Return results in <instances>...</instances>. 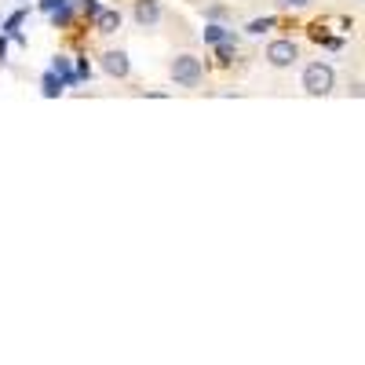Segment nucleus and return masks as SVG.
Here are the masks:
<instances>
[{
	"instance_id": "nucleus-1",
	"label": "nucleus",
	"mask_w": 365,
	"mask_h": 365,
	"mask_svg": "<svg viewBox=\"0 0 365 365\" xmlns=\"http://www.w3.org/2000/svg\"><path fill=\"white\" fill-rule=\"evenodd\" d=\"M201 77H205V66H201L197 55H175L172 58V81L179 88H197Z\"/></svg>"
},
{
	"instance_id": "nucleus-2",
	"label": "nucleus",
	"mask_w": 365,
	"mask_h": 365,
	"mask_svg": "<svg viewBox=\"0 0 365 365\" xmlns=\"http://www.w3.org/2000/svg\"><path fill=\"white\" fill-rule=\"evenodd\" d=\"M332 84H336V73H332L329 63H311L303 70V88H307V96H329Z\"/></svg>"
},
{
	"instance_id": "nucleus-3",
	"label": "nucleus",
	"mask_w": 365,
	"mask_h": 365,
	"mask_svg": "<svg viewBox=\"0 0 365 365\" xmlns=\"http://www.w3.org/2000/svg\"><path fill=\"white\" fill-rule=\"evenodd\" d=\"M296 58H299V51H296L292 41H274V44L267 48V63H270V66H278V70L292 66Z\"/></svg>"
},
{
	"instance_id": "nucleus-4",
	"label": "nucleus",
	"mask_w": 365,
	"mask_h": 365,
	"mask_svg": "<svg viewBox=\"0 0 365 365\" xmlns=\"http://www.w3.org/2000/svg\"><path fill=\"white\" fill-rule=\"evenodd\" d=\"M135 22L139 26H158L161 22V4H158V0H135Z\"/></svg>"
},
{
	"instance_id": "nucleus-5",
	"label": "nucleus",
	"mask_w": 365,
	"mask_h": 365,
	"mask_svg": "<svg viewBox=\"0 0 365 365\" xmlns=\"http://www.w3.org/2000/svg\"><path fill=\"white\" fill-rule=\"evenodd\" d=\"M103 70H106L110 77H128V70H132V66H128V55H125V51H106V55H103Z\"/></svg>"
},
{
	"instance_id": "nucleus-6",
	"label": "nucleus",
	"mask_w": 365,
	"mask_h": 365,
	"mask_svg": "<svg viewBox=\"0 0 365 365\" xmlns=\"http://www.w3.org/2000/svg\"><path fill=\"white\" fill-rule=\"evenodd\" d=\"M96 29H99V34H117V29H120V11H96Z\"/></svg>"
},
{
	"instance_id": "nucleus-7",
	"label": "nucleus",
	"mask_w": 365,
	"mask_h": 365,
	"mask_svg": "<svg viewBox=\"0 0 365 365\" xmlns=\"http://www.w3.org/2000/svg\"><path fill=\"white\" fill-rule=\"evenodd\" d=\"M223 41H234V34L227 26H216V22L205 26V44H223Z\"/></svg>"
},
{
	"instance_id": "nucleus-8",
	"label": "nucleus",
	"mask_w": 365,
	"mask_h": 365,
	"mask_svg": "<svg viewBox=\"0 0 365 365\" xmlns=\"http://www.w3.org/2000/svg\"><path fill=\"white\" fill-rule=\"evenodd\" d=\"M55 73H58V81H63V84H70V81H77V73L70 70V63H66V58H63V55H58V58H55Z\"/></svg>"
},
{
	"instance_id": "nucleus-9",
	"label": "nucleus",
	"mask_w": 365,
	"mask_h": 365,
	"mask_svg": "<svg viewBox=\"0 0 365 365\" xmlns=\"http://www.w3.org/2000/svg\"><path fill=\"white\" fill-rule=\"evenodd\" d=\"M63 91V81H55V73H48L44 77V96H58Z\"/></svg>"
},
{
	"instance_id": "nucleus-10",
	"label": "nucleus",
	"mask_w": 365,
	"mask_h": 365,
	"mask_svg": "<svg viewBox=\"0 0 365 365\" xmlns=\"http://www.w3.org/2000/svg\"><path fill=\"white\" fill-rule=\"evenodd\" d=\"M270 26H274V19H256V22H249V34H263Z\"/></svg>"
},
{
	"instance_id": "nucleus-11",
	"label": "nucleus",
	"mask_w": 365,
	"mask_h": 365,
	"mask_svg": "<svg viewBox=\"0 0 365 365\" xmlns=\"http://www.w3.org/2000/svg\"><path fill=\"white\" fill-rule=\"evenodd\" d=\"M282 4H285V8H307L311 0H282Z\"/></svg>"
},
{
	"instance_id": "nucleus-12",
	"label": "nucleus",
	"mask_w": 365,
	"mask_h": 365,
	"mask_svg": "<svg viewBox=\"0 0 365 365\" xmlns=\"http://www.w3.org/2000/svg\"><path fill=\"white\" fill-rule=\"evenodd\" d=\"M58 4H66V0H44V11H55Z\"/></svg>"
},
{
	"instance_id": "nucleus-13",
	"label": "nucleus",
	"mask_w": 365,
	"mask_h": 365,
	"mask_svg": "<svg viewBox=\"0 0 365 365\" xmlns=\"http://www.w3.org/2000/svg\"><path fill=\"white\" fill-rule=\"evenodd\" d=\"M4 51H8V44H4V41H0V58H4Z\"/></svg>"
}]
</instances>
